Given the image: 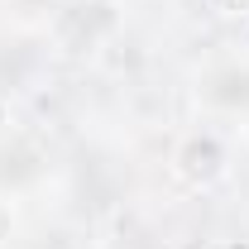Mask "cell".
<instances>
[{"mask_svg":"<svg viewBox=\"0 0 249 249\" xmlns=\"http://www.w3.org/2000/svg\"><path fill=\"white\" fill-rule=\"evenodd\" d=\"M211 10L216 15H240V10H249V0H211Z\"/></svg>","mask_w":249,"mask_h":249,"instance_id":"2","label":"cell"},{"mask_svg":"<svg viewBox=\"0 0 249 249\" xmlns=\"http://www.w3.org/2000/svg\"><path fill=\"white\" fill-rule=\"evenodd\" d=\"M10 225H15V216H10V206H0V240H10Z\"/></svg>","mask_w":249,"mask_h":249,"instance_id":"3","label":"cell"},{"mask_svg":"<svg viewBox=\"0 0 249 249\" xmlns=\"http://www.w3.org/2000/svg\"><path fill=\"white\" fill-rule=\"evenodd\" d=\"M178 173H182L187 182H216L220 173H225V154H220L216 139H187L182 149H178Z\"/></svg>","mask_w":249,"mask_h":249,"instance_id":"1","label":"cell"}]
</instances>
